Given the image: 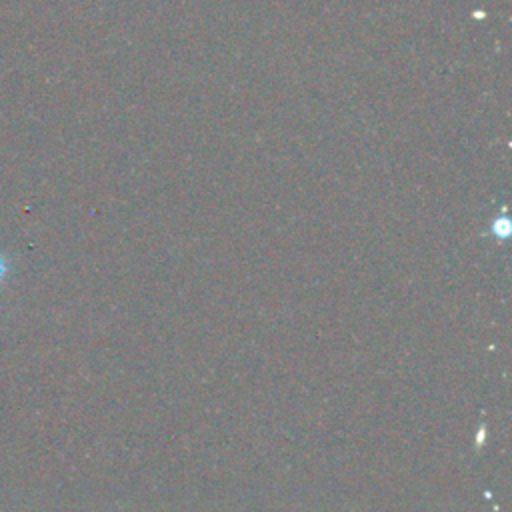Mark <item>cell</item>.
<instances>
[{"mask_svg":"<svg viewBox=\"0 0 512 512\" xmlns=\"http://www.w3.org/2000/svg\"><path fill=\"white\" fill-rule=\"evenodd\" d=\"M6 272H8V260L4 258V254H0V282L4 280Z\"/></svg>","mask_w":512,"mask_h":512,"instance_id":"6da1fadb","label":"cell"}]
</instances>
